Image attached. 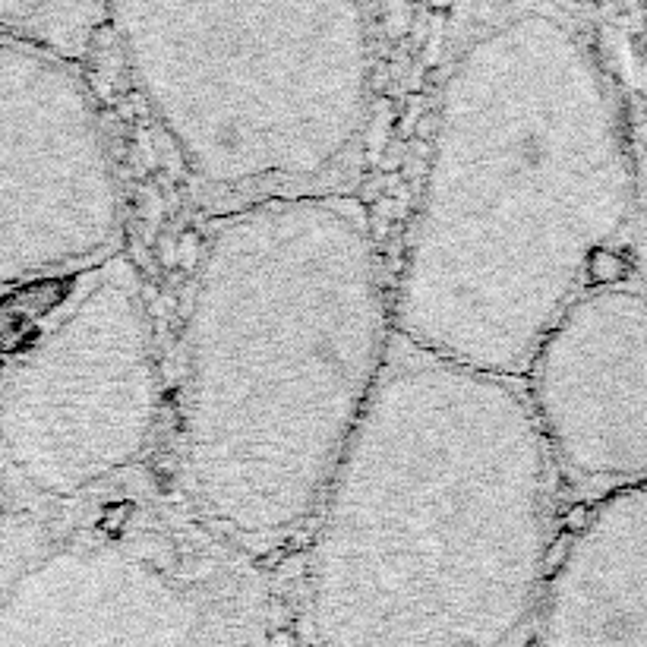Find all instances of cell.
I'll return each instance as SVG.
<instances>
[{
    "instance_id": "5b68a950",
    "label": "cell",
    "mask_w": 647,
    "mask_h": 647,
    "mask_svg": "<svg viewBox=\"0 0 647 647\" xmlns=\"http://www.w3.org/2000/svg\"><path fill=\"white\" fill-rule=\"evenodd\" d=\"M0 647H288L269 569L158 483L64 515L0 505Z\"/></svg>"
},
{
    "instance_id": "30bf717a",
    "label": "cell",
    "mask_w": 647,
    "mask_h": 647,
    "mask_svg": "<svg viewBox=\"0 0 647 647\" xmlns=\"http://www.w3.org/2000/svg\"><path fill=\"white\" fill-rule=\"evenodd\" d=\"M0 35L83 64L101 38V0H0Z\"/></svg>"
},
{
    "instance_id": "6da1fadb",
    "label": "cell",
    "mask_w": 647,
    "mask_h": 647,
    "mask_svg": "<svg viewBox=\"0 0 647 647\" xmlns=\"http://www.w3.org/2000/svg\"><path fill=\"white\" fill-rule=\"evenodd\" d=\"M619 95L559 0H480L442 64L392 332L521 379L635 215Z\"/></svg>"
},
{
    "instance_id": "277c9868",
    "label": "cell",
    "mask_w": 647,
    "mask_h": 647,
    "mask_svg": "<svg viewBox=\"0 0 647 647\" xmlns=\"http://www.w3.org/2000/svg\"><path fill=\"white\" fill-rule=\"evenodd\" d=\"M101 35L209 209L335 196L373 127L370 0H101Z\"/></svg>"
},
{
    "instance_id": "8992f818",
    "label": "cell",
    "mask_w": 647,
    "mask_h": 647,
    "mask_svg": "<svg viewBox=\"0 0 647 647\" xmlns=\"http://www.w3.org/2000/svg\"><path fill=\"white\" fill-rule=\"evenodd\" d=\"M165 427L143 281L117 256L0 373V505L64 515L149 487Z\"/></svg>"
},
{
    "instance_id": "52a82bcc",
    "label": "cell",
    "mask_w": 647,
    "mask_h": 647,
    "mask_svg": "<svg viewBox=\"0 0 647 647\" xmlns=\"http://www.w3.org/2000/svg\"><path fill=\"white\" fill-rule=\"evenodd\" d=\"M124 221L114 143L83 64L0 35V291L105 266Z\"/></svg>"
},
{
    "instance_id": "ba28073f",
    "label": "cell",
    "mask_w": 647,
    "mask_h": 647,
    "mask_svg": "<svg viewBox=\"0 0 647 647\" xmlns=\"http://www.w3.org/2000/svg\"><path fill=\"white\" fill-rule=\"evenodd\" d=\"M518 382L553 474L597 499L644 487L647 313L638 278L584 288Z\"/></svg>"
},
{
    "instance_id": "3957f363",
    "label": "cell",
    "mask_w": 647,
    "mask_h": 647,
    "mask_svg": "<svg viewBox=\"0 0 647 647\" xmlns=\"http://www.w3.org/2000/svg\"><path fill=\"white\" fill-rule=\"evenodd\" d=\"M521 382L392 338L303 543L307 647H518L553 540Z\"/></svg>"
},
{
    "instance_id": "9c48e42d",
    "label": "cell",
    "mask_w": 647,
    "mask_h": 647,
    "mask_svg": "<svg viewBox=\"0 0 647 647\" xmlns=\"http://www.w3.org/2000/svg\"><path fill=\"white\" fill-rule=\"evenodd\" d=\"M531 632L537 647H647V496L597 499L550 559Z\"/></svg>"
},
{
    "instance_id": "7a4b0ae2",
    "label": "cell",
    "mask_w": 647,
    "mask_h": 647,
    "mask_svg": "<svg viewBox=\"0 0 647 647\" xmlns=\"http://www.w3.org/2000/svg\"><path fill=\"white\" fill-rule=\"evenodd\" d=\"M392 297L345 193L221 212L180 307L171 490L231 550L303 543L392 348Z\"/></svg>"
}]
</instances>
